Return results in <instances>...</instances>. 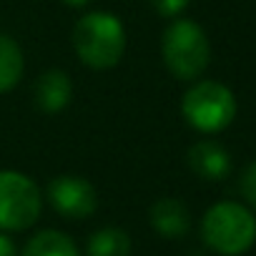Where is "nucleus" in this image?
Wrapping results in <instances>:
<instances>
[{
    "label": "nucleus",
    "mask_w": 256,
    "mask_h": 256,
    "mask_svg": "<svg viewBox=\"0 0 256 256\" xmlns=\"http://www.w3.org/2000/svg\"><path fill=\"white\" fill-rule=\"evenodd\" d=\"M161 50H164L166 68L178 80L198 78L206 70L208 58H211V48H208V38H206L204 28L186 18L174 20L166 28Z\"/></svg>",
    "instance_id": "7ed1b4c3"
},
{
    "label": "nucleus",
    "mask_w": 256,
    "mask_h": 256,
    "mask_svg": "<svg viewBox=\"0 0 256 256\" xmlns=\"http://www.w3.org/2000/svg\"><path fill=\"white\" fill-rule=\"evenodd\" d=\"M241 196H244V201L251 206V211H256V161L254 164H248L246 168H244V174H241Z\"/></svg>",
    "instance_id": "ddd939ff"
},
{
    "label": "nucleus",
    "mask_w": 256,
    "mask_h": 256,
    "mask_svg": "<svg viewBox=\"0 0 256 256\" xmlns=\"http://www.w3.org/2000/svg\"><path fill=\"white\" fill-rule=\"evenodd\" d=\"M40 191L26 174L0 171V231H26L40 216Z\"/></svg>",
    "instance_id": "39448f33"
},
{
    "label": "nucleus",
    "mask_w": 256,
    "mask_h": 256,
    "mask_svg": "<svg viewBox=\"0 0 256 256\" xmlns=\"http://www.w3.org/2000/svg\"><path fill=\"white\" fill-rule=\"evenodd\" d=\"M48 201L66 218H88L98 206L96 188L80 176L53 178L48 184Z\"/></svg>",
    "instance_id": "423d86ee"
},
{
    "label": "nucleus",
    "mask_w": 256,
    "mask_h": 256,
    "mask_svg": "<svg viewBox=\"0 0 256 256\" xmlns=\"http://www.w3.org/2000/svg\"><path fill=\"white\" fill-rule=\"evenodd\" d=\"M151 6L161 18H178L188 6V0H151Z\"/></svg>",
    "instance_id": "4468645a"
},
{
    "label": "nucleus",
    "mask_w": 256,
    "mask_h": 256,
    "mask_svg": "<svg viewBox=\"0 0 256 256\" xmlns=\"http://www.w3.org/2000/svg\"><path fill=\"white\" fill-rule=\"evenodd\" d=\"M188 166L206 181H221L231 171V156L216 141H198L188 148Z\"/></svg>",
    "instance_id": "0eeeda50"
},
{
    "label": "nucleus",
    "mask_w": 256,
    "mask_h": 256,
    "mask_svg": "<svg viewBox=\"0 0 256 256\" xmlns=\"http://www.w3.org/2000/svg\"><path fill=\"white\" fill-rule=\"evenodd\" d=\"M66 3H68L70 8H83L86 3H90V0H66Z\"/></svg>",
    "instance_id": "dca6fc26"
},
{
    "label": "nucleus",
    "mask_w": 256,
    "mask_h": 256,
    "mask_svg": "<svg viewBox=\"0 0 256 256\" xmlns=\"http://www.w3.org/2000/svg\"><path fill=\"white\" fill-rule=\"evenodd\" d=\"M204 244L221 256H241L256 241V216L236 201L214 204L201 221Z\"/></svg>",
    "instance_id": "f257e3e1"
},
{
    "label": "nucleus",
    "mask_w": 256,
    "mask_h": 256,
    "mask_svg": "<svg viewBox=\"0 0 256 256\" xmlns=\"http://www.w3.org/2000/svg\"><path fill=\"white\" fill-rule=\"evenodd\" d=\"M20 76H23V50L10 36L0 33V93L16 88Z\"/></svg>",
    "instance_id": "9b49d317"
},
{
    "label": "nucleus",
    "mask_w": 256,
    "mask_h": 256,
    "mask_svg": "<svg viewBox=\"0 0 256 256\" xmlns=\"http://www.w3.org/2000/svg\"><path fill=\"white\" fill-rule=\"evenodd\" d=\"M20 256H80V254H78L76 244L66 234L48 228V231L36 234L26 244V248H23Z\"/></svg>",
    "instance_id": "9d476101"
},
{
    "label": "nucleus",
    "mask_w": 256,
    "mask_h": 256,
    "mask_svg": "<svg viewBox=\"0 0 256 256\" xmlns=\"http://www.w3.org/2000/svg\"><path fill=\"white\" fill-rule=\"evenodd\" d=\"M151 226L164 238H181L191 228V214L184 201L178 198H158L151 206Z\"/></svg>",
    "instance_id": "6e6552de"
},
{
    "label": "nucleus",
    "mask_w": 256,
    "mask_h": 256,
    "mask_svg": "<svg viewBox=\"0 0 256 256\" xmlns=\"http://www.w3.org/2000/svg\"><path fill=\"white\" fill-rule=\"evenodd\" d=\"M33 98H36V106L46 113H58L63 110L70 98H73V86H70V78L63 73V70H48L38 78L36 88H33Z\"/></svg>",
    "instance_id": "1a4fd4ad"
},
{
    "label": "nucleus",
    "mask_w": 256,
    "mask_h": 256,
    "mask_svg": "<svg viewBox=\"0 0 256 256\" xmlns=\"http://www.w3.org/2000/svg\"><path fill=\"white\" fill-rule=\"evenodd\" d=\"M184 118L201 134H218L231 126L236 116V98L231 88L218 80H198L184 93Z\"/></svg>",
    "instance_id": "20e7f679"
},
{
    "label": "nucleus",
    "mask_w": 256,
    "mask_h": 256,
    "mask_svg": "<svg viewBox=\"0 0 256 256\" xmlns=\"http://www.w3.org/2000/svg\"><path fill=\"white\" fill-rule=\"evenodd\" d=\"M0 256H18L13 238H10V236H6V234H0Z\"/></svg>",
    "instance_id": "2eb2a0df"
},
{
    "label": "nucleus",
    "mask_w": 256,
    "mask_h": 256,
    "mask_svg": "<svg viewBox=\"0 0 256 256\" xmlns=\"http://www.w3.org/2000/svg\"><path fill=\"white\" fill-rule=\"evenodd\" d=\"M73 48L88 68H113L126 50L123 23L110 13H88L78 20L73 30Z\"/></svg>",
    "instance_id": "f03ea898"
},
{
    "label": "nucleus",
    "mask_w": 256,
    "mask_h": 256,
    "mask_svg": "<svg viewBox=\"0 0 256 256\" xmlns=\"http://www.w3.org/2000/svg\"><path fill=\"white\" fill-rule=\"evenodd\" d=\"M88 256H131V238L116 226L100 228L88 238Z\"/></svg>",
    "instance_id": "f8f14e48"
}]
</instances>
